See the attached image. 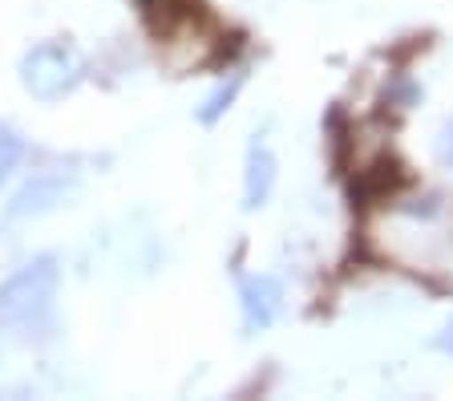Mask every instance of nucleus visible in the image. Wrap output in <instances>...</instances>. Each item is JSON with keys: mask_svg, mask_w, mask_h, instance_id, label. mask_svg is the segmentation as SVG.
Instances as JSON below:
<instances>
[{"mask_svg": "<svg viewBox=\"0 0 453 401\" xmlns=\"http://www.w3.org/2000/svg\"><path fill=\"white\" fill-rule=\"evenodd\" d=\"M25 158V143L12 130H0V182L17 171V163Z\"/></svg>", "mask_w": 453, "mask_h": 401, "instance_id": "obj_7", "label": "nucleus"}, {"mask_svg": "<svg viewBox=\"0 0 453 401\" xmlns=\"http://www.w3.org/2000/svg\"><path fill=\"white\" fill-rule=\"evenodd\" d=\"M85 81V58L65 41H41L20 58V86L37 102H61Z\"/></svg>", "mask_w": 453, "mask_h": 401, "instance_id": "obj_2", "label": "nucleus"}, {"mask_svg": "<svg viewBox=\"0 0 453 401\" xmlns=\"http://www.w3.org/2000/svg\"><path fill=\"white\" fill-rule=\"evenodd\" d=\"M57 259L53 256H37L28 259L20 272H12L0 284V336H17L37 328L53 308V292H57Z\"/></svg>", "mask_w": 453, "mask_h": 401, "instance_id": "obj_1", "label": "nucleus"}, {"mask_svg": "<svg viewBox=\"0 0 453 401\" xmlns=\"http://www.w3.org/2000/svg\"><path fill=\"white\" fill-rule=\"evenodd\" d=\"M275 179H280V163H275V150L267 143V130H255L243 158V211L267 207V199L275 191Z\"/></svg>", "mask_w": 453, "mask_h": 401, "instance_id": "obj_4", "label": "nucleus"}, {"mask_svg": "<svg viewBox=\"0 0 453 401\" xmlns=\"http://www.w3.org/2000/svg\"><path fill=\"white\" fill-rule=\"evenodd\" d=\"M73 195V182L69 179H57V174H41V179L25 182L17 195H12L4 220H37V215H49L57 211L61 203Z\"/></svg>", "mask_w": 453, "mask_h": 401, "instance_id": "obj_5", "label": "nucleus"}, {"mask_svg": "<svg viewBox=\"0 0 453 401\" xmlns=\"http://www.w3.org/2000/svg\"><path fill=\"white\" fill-rule=\"evenodd\" d=\"M437 349H441V353L445 357H453V312H449V320H445V325H441V333H437Z\"/></svg>", "mask_w": 453, "mask_h": 401, "instance_id": "obj_9", "label": "nucleus"}, {"mask_svg": "<svg viewBox=\"0 0 453 401\" xmlns=\"http://www.w3.org/2000/svg\"><path fill=\"white\" fill-rule=\"evenodd\" d=\"M437 163L441 166H449L453 171V118H445L441 122V130H437Z\"/></svg>", "mask_w": 453, "mask_h": 401, "instance_id": "obj_8", "label": "nucleus"}, {"mask_svg": "<svg viewBox=\"0 0 453 401\" xmlns=\"http://www.w3.org/2000/svg\"><path fill=\"white\" fill-rule=\"evenodd\" d=\"M239 312H243V336L267 333L283 312V284L275 276H243L239 280Z\"/></svg>", "mask_w": 453, "mask_h": 401, "instance_id": "obj_3", "label": "nucleus"}, {"mask_svg": "<svg viewBox=\"0 0 453 401\" xmlns=\"http://www.w3.org/2000/svg\"><path fill=\"white\" fill-rule=\"evenodd\" d=\"M243 81H247L243 69H235L231 77H223V81H219V86L211 89L207 97H203V105H198V122H203V126H215L219 118H223L226 110L235 105V97H239V89H243Z\"/></svg>", "mask_w": 453, "mask_h": 401, "instance_id": "obj_6", "label": "nucleus"}]
</instances>
